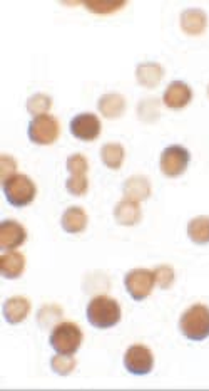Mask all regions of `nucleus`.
<instances>
[{"label": "nucleus", "mask_w": 209, "mask_h": 391, "mask_svg": "<svg viewBox=\"0 0 209 391\" xmlns=\"http://www.w3.org/2000/svg\"><path fill=\"white\" fill-rule=\"evenodd\" d=\"M121 306L117 300L110 299L108 296H97L87 306L89 324L97 329L114 328L121 321Z\"/></svg>", "instance_id": "f257e3e1"}, {"label": "nucleus", "mask_w": 209, "mask_h": 391, "mask_svg": "<svg viewBox=\"0 0 209 391\" xmlns=\"http://www.w3.org/2000/svg\"><path fill=\"white\" fill-rule=\"evenodd\" d=\"M182 336L189 341H204L209 338V307L204 304L191 306L179 321Z\"/></svg>", "instance_id": "f03ea898"}, {"label": "nucleus", "mask_w": 209, "mask_h": 391, "mask_svg": "<svg viewBox=\"0 0 209 391\" xmlns=\"http://www.w3.org/2000/svg\"><path fill=\"white\" fill-rule=\"evenodd\" d=\"M84 334L74 322H61L52 329L49 343L59 354H75L82 345Z\"/></svg>", "instance_id": "7ed1b4c3"}, {"label": "nucleus", "mask_w": 209, "mask_h": 391, "mask_svg": "<svg viewBox=\"0 0 209 391\" xmlns=\"http://www.w3.org/2000/svg\"><path fill=\"white\" fill-rule=\"evenodd\" d=\"M3 195L12 207H27L37 195L36 183L27 175H14L3 183Z\"/></svg>", "instance_id": "20e7f679"}, {"label": "nucleus", "mask_w": 209, "mask_h": 391, "mask_svg": "<svg viewBox=\"0 0 209 391\" xmlns=\"http://www.w3.org/2000/svg\"><path fill=\"white\" fill-rule=\"evenodd\" d=\"M27 135L34 145L49 146L55 143L59 135H61V124H59L57 118L50 114L37 116L29 123Z\"/></svg>", "instance_id": "39448f33"}, {"label": "nucleus", "mask_w": 209, "mask_h": 391, "mask_svg": "<svg viewBox=\"0 0 209 391\" xmlns=\"http://www.w3.org/2000/svg\"><path fill=\"white\" fill-rule=\"evenodd\" d=\"M189 161H191V154L185 146L173 145V146H168V148L163 152V154H161L159 166H161V171H163L168 178H178L187 170Z\"/></svg>", "instance_id": "423d86ee"}, {"label": "nucleus", "mask_w": 209, "mask_h": 391, "mask_svg": "<svg viewBox=\"0 0 209 391\" xmlns=\"http://www.w3.org/2000/svg\"><path fill=\"white\" fill-rule=\"evenodd\" d=\"M154 270L149 269H134L131 272H127V276L124 277L126 289L134 300L147 299L151 296L152 289H154Z\"/></svg>", "instance_id": "0eeeda50"}, {"label": "nucleus", "mask_w": 209, "mask_h": 391, "mask_svg": "<svg viewBox=\"0 0 209 391\" xmlns=\"http://www.w3.org/2000/svg\"><path fill=\"white\" fill-rule=\"evenodd\" d=\"M124 366L131 375H149L152 371V368H154V356H152L149 347L143 345H134L126 351Z\"/></svg>", "instance_id": "6e6552de"}, {"label": "nucleus", "mask_w": 209, "mask_h": 391, "mask_svg": "<svg viewBox=\"0 0 209 391\" xmlns=\"http://www.w3.org/2000/svg\"><path fill=\"white\" fill-rule=\"evenodd\" d=\"M101 121L96 114L82 113L71 121V133L80 141H94L101 135Z\"/></svg>", "instance_id": "1a4fd4ad"}, {"label": "nucleus", "mask_w": 209, "mask_h": 391, "mask_svg": "<svg viewBox=\"0 0 209 391\" xmlns=\"http://www.w3.org/2000/svg\"><path fill=\"white\" fill-rule=\"evenodd\" d=\"M27 240V232L19 222L3 220L0 223V248L2 251H17Z\"/></svg>", "instance_id": "9d476101"}, {"label": "nucleus", "mask_w": 209, "mask_h": 391, "mask_svg": "<svg viewBox=\"0 0 209 391\" xmlns=\"http://www.w3.org/2000/svg\"><path fill=\"white\" fill-rule=\"evenodd\" d=\"M193 101V89L189 88L186 83L182 81H173L168 86V89L164 91L163 96V102L169 110H182L186 107L189 102Z\"/></svg>", "instance_id": "9b49d317"}, {"label": "nucleus", "mask_w": 209, "mask_h": 391, "mask_svg": "<svg viewBox=\"0 0 209 391\" xmlns=\"http://www.w3.org/2000/svg\"><path fill=\"white\" fill-rule=\"evenodd\" d=\"M31 309H32L31 300L27 298H22V296H15V298L7 299L6 303H3L2 312L8 324L14 326V324H20V322L27 319V316L31 314Z\"/></svg>", "instance_id": "f8f14e48"}, {"label": "nucleus", "mask_w": 209, "mask_h": 391, "mask_svg": "<svg viewBox=\"0 0 209 391\" xmlns=\"http://www.w3.org/2000/svg\"><path fill=\"white\" fill-rule=\"evenodd\" d=\"M181 29L187 36H201L208 27V15L201 8H186L181 14Z\"/></svg>", "instance_id": "ddd939ff"}, {"label": "nucleus", "mask_w": 209, "mask_h": 391, "mask_svg": "<svg viewBox=\"0 0 209 391\" xmlns=\"http://www.w3.org/2000/svg\"><path fill=\"white\" fill-rule=\"evenodd\" d=\"M25 270V257L17 251H7L0 256V274L3 279H19Z\"/></svg>", "instance_id": "4468645a"}, {"label": "nucleus", "mask_w": 209, "mask_h": 391, "mask_svg": "<svg viewBox=\"0 0 209 391\" xmlns=\"http://www.w3.org/2000/svg\"><path fill=\"white\" fill-rule=\"evenodd\" d=\"M164 77V69L157 62H140L136 67V79L146 89H154L161 84Z\"/></svg>", "instance_id": "2eb2a0df"}, {"label": "nucleus", "mask_w": 209, "mask_h": 391, "mask_svg": "<svg viewBox=\"0 0 209 391\" xmlns=\"http://www.w3.org/2000/svg\"><path fill=\"white\" fill-rule=\"evenodd\" d=\"M114 218H116L119 225L134 227L143 218V210H140L138 201L124 199L122 201H119L116 208H114Z\"/></svg>", "instance_id": "dca6fc26"}, {"label": "nucleus", "mask_w": 209, "mask_h": 391, "mask_svg": "<svg viewBox=\"0 0 209 391\" xmlns=\"http://www.w3.org/2000/svg\"><path fill=\"white\" fill-rule=\"evenodd\" d=\"M122 192H124L126 200L132 201H140L147 200L151 197V182L143 175H138V177H131L126 180L124 187H122Z\"/></svg>", "instance_id": "f3484780"}, {"label": "nucleus", "mask_w": 209, "mask_h": 391, "mask_svg": "<svg viewBox=\"0 0 209 391\" xmlns=\"http://www.w3.org/2000/svg\"><path fill=\"white\" fill-rule=\"evenodd\" d=\"M97 107H99L101 114L108 119H117L124 114L126 111V100L124 96L117 93H109L104 94L101 98L99 102H97Z\"/></svg>", "instance_id": "a211bd4d"}, {"label": "nucleus", "mask_w": 209, "mask_h": 391, "mask_svg": "<svg viewBox=\"0 0 209 391\" xmlns=\"http://www.w3.org/2000/svg\"><path fill=\"white\" fill-rule=\"evenodd\" d=\"M87 213L84 212L80 207H71L67 208L62 215V229L67 232V234H80V232L85 230L87 227Z\"/></svg>", "instance_id": "6ab92c4d"}, {"label": "nucleus", "mask_w": 209, "mask_h": 391, "mask_svg": "<svg viewBox=\"0 0 209 391\" xmlns=\"http://www.w3.org/2000/svg\"><path fill=\"white\" fill-rule=\"evenodd\" d=\"M187 235L198 246L209 244V217H196L187 223Z\"/></svg>", "instance_id": "aec40b11"}, {"label": "nucleus", "mask_w": 209, "mask_h": 391, "mask_svg": "<svg viewBox=\"0 0 209 391\" xmlns=\"http://www.w3.org/2000/svg\"><path fill=\"white\" fill-rule=\"evenodd\" d=\"M126 152L119 143H108L102 146L101 150V158L102 163L110 170H119L124 163Z\"/></svg>", "instance_id": "412c9836"}, {"label": "nucleus", "mask_w": 209, "mask_h": 391, "mask_svg": "<svg viewBox=\"0 0 209 391\" xmlns=\"http://www.w3.org/2000/svg\"><path fill=\"white\" fill-rule=\"evenodd\" d=\"M50 107H52V100H50V96H47V94H42V93L34 94V96L29 98L27 101V111L34 116V118L47 114Z\"/></svg>", "instance_id": "4be33fe9"}, {"label": "nucleus", "mask_w": 209, "mask_h": 391, "mask_svg": "<svg viewBox=\"0 0 209 391\" xmlns=\"http://www.w3.org/2000/svg\"><path fill=\"white\" fill-rule=\"evenodd\" d=\"M75 366H78V361H75V358H72V354L57 353V356H54V358L50 359V368H52V371L61 376H69L75 369Z\"/></svg>", "instance_id": "5701e85b"}, {"label": "nucleus", "mask_w": 209, "mask_h": 391, "mask_svg": "<svg viewBox=\"0 0 209 391\" xmlns=\"http://www.w3.org/2000/svg\"><path fill=\"white\" fill-rule=\"evenodd\" d=\"M62 309L55 304H49L44 306L37 314V322L41 324V328H52L54 324H57L62 319Z\"/></svg>", "instance_id": "b1692460"}, {"label": "nucleus", "mask_w": 209, "mask_h": 391, "mask_svg": "<svg viewBox=\"0 0 209 391\" xmlns=\"http://www.w3.org/2000/svg\"><path fill=\"white\" fill-rule=\"evenodd\" d=\"M84 6L87 7L89 12H94V14H101V15H106V14H113V12H117L119 8L126 7V2H92V0H87V2H84Z\"/></svg>", "instance_id": "393cba45"}, {"label": "nucleus", "mask_w": 209, "mask_h": 391, "mask_svg": "<svg viewBox=\"0 0 209 391\" xmlns=\"http://www.w3.org/2000/svg\"><path fill=\"white\" fill-rule=\"evenodd\" d=\"M67 192L72 193L75 197H82L89 190V180L87 175H72V177L66 182Z\"/></svg>", "instance_id": "a878e982"}, {"label": "nucleus", "mask_w": 209, "mask_h": 391, "mask_svg": "<svg viewBox=\"0 0 209 391\" xmlns=\"http://www.w3.org/2000/svg\"><path fill=\"white\" fill-rule=\"evenodd\" d=\"M139 118L146 123H152L159 118V102L157 100H144L139 105Z\"/></svg>", "instance_id": "bb28decb"}, {"label": "nucleus", "mask_w": 209, "mask_h": 391, "mask_svg": "<svg viewBox=\"0 0 209 391\" xmlns=\"http://www.w3.org/2000/svg\"><path fill=\"white\" fill-rule=\"evenodd\" d=\"M154 277H156V284L159 286L161 289L166 291L174 284L176 274H174L173 267H169V265H159V267L154 269Z\"/></svg>", "instance_id": "cd10ccee"}, {"label": "nucleus", "mask_w": 209, "mask_h": 391, "mask_svg": "<svg viewBox=\"0 0 209 391\" xmlns=\"http://www.w3.org/2000/svg\"><path fill=\"white\" fill-rule=\"evenodd\" d=\"M67 170L71 175H87L89 161L84 154L75 153L72 157L67 158Z\"/></svg>", "instance_id": "c85d7f7f"}, {"label": "nucleus", "mask_w": 209, "mask_h": 391, "mask_svg": "<svg viewBox=\"0 0 209 391\" xmlns=\"http://www.w3.org/2000/svg\"><path fill=\"white\" fill-rule=\"evenodd\" d=\"M14 175H17V161L10 154H2L0 157V178H2V183H6Z\"/></svg>", "instance_id": "c756f323"}, {"label": "nucleus", "mask_w": 209, "mask_h": 391, "mask_svg": "<svg viewBox=\"0 0 209 391\" xmlns=\"http://www.w3.org/2000/svg\"><path fill=\"white\" fill-rule=\"evenodd\" d=\"M208 96H209V86H208Z\"/></svg>", "instance_id": "7c9ffc66"}]
</instances>
